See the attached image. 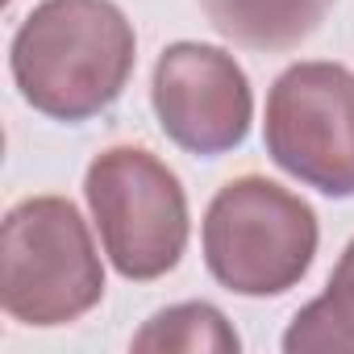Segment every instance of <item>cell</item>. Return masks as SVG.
Wrapping results in <instances>:
<instances>
[{
	"instance_id": "obj_2",
	"label": "cell",
	"mask_w": 354,
	"mask_h": 354,
	"mask_svg": "<svg viewBox=\"0 0 354 354\" xmlns=\"http://www.w3.org/2000/svg\"><path fill=\"white\" fill-rule=\"evenodd\" d=\"M0 300L21 325H67L104 300V263L67 196H26L5 213Z\"/></svg>"
},
{
	"instance_id": "obj_7",
	"label": "cell",
	"mask_w": 354,
	"mask_h": 354,
	"mask_svg": "<svg viewBox=\"0 0 354 354\" xmlns=\"http://www.w3.org/2000/svg\"><path fill=\"white\" fill-rule=\"evenodd\" d=\"M201 9L234 46L292 50L321 30L333 0H201Z\"/></svg>"
},
{
	"instance_id": "obj_1",
	"label": "cell",
	"mask_w": 354,
	"mask_h": 354,
	"mask_svg": "<svg viewBox=\"0 0 354 354\" xmlns=\"http://www.w3.org/2000/svg\"><path fill=\"white\" fill-rule=\"evenodd\" d=\"M133 59V26L113 0H42L9 46L21 100L67 125L104 113L125 92Z\"/></svg>"
},
{
	"instance_id": "obj_8",
	"label": "cell",
	"mask_w": 354,
	"mask_h": 354,
	"mask_svg": "<svg viewBox=\"0 0 354 354\" xmlns=\"http://www.w3.org/2000/svg\"><path fill=\"white\" fill-rule=\"evenodd\" d=\"M288 354H308V350H354V238L342 250L329 288L304 304L288 333H283Z\"/></svg>"
},
{
	"instance_id": "obj_9",
	"label": "cell",
	"mask_w": 354,
	"mask_h": 354,
	"mask_svg": "<svg viewBox=\"0 0 354 354\" xmlns=\"http://www.w3.org/2000/svg\"><path fill=\"white\" fill-rule=\"evenodd\" d=\"M133 350H184V354H238L242 337L234 333V325L225 321L221 308L205 304V300H188V304H171L162 313H154L129 342Z\"/></svg>"
},
{
	"instance_id": "obj_6",
	"label": "cell",
	"mask_w": 354,
	"mask_h": 354,
	"mask_svg": "<svg viewBox=\"0 0 354 354\" xmlns=\"http://www.w3.org/2000/svg\"><path fill=\"white\" fill-rule=\"evenodd\" d=\"M150 104L162 133L201 158L238 150L254 121V92L242 63L209 42H175L158 55Z\"/></svg>"
},
{
	"instance_id": "obj_4",
	"label": "cell",
	"mask_w": 354,
	"mask_h": 354,
	"mask_svg": "<svg viewBox=\"0 0 354 354\" xmlns=\"http://www.w3.org/2000/svg\"><path fill=\"white\" fill-rule=\"evenodd\" d=\"M84 196L117 275L150 283L180 267L188 246V196L158 154L146 146L100 150L84 175Z\"/></svg>"
},
{
	"instance_id": "obj_3",
	"label": "cell",
	"mask_w": 354,
	"mask_h": 354,
	"mask_svg": "<svg viewBox=\"0 0 354 354\" xmlns=\"http://www.w3.org/2000/svg\"><path fill=\"white\" fill-rule=\"evenodd\" d=\"M317 213L263 175L230 180L205 213L201 246L209 275L238 296H283L317 259Z\"/></svg>"
},
{
	"instance_id": "obj_5",
	"label": "cell",
	"mask_w": 354,
	"mask_h": 354,
	"mask_svg": "<svg viewBox=\"0 0 354 354\" xmlns=\"http://www.w3.org/2000/svg\"><path fill=\"white\" fill-rule=\"evenodd\" d=\"M263 142L279 171L329 201L354 196V71L292 63L267 92Z\"/></svg>"
}]
</instances>
